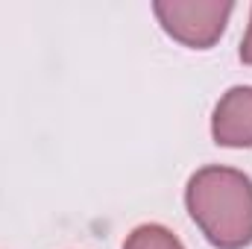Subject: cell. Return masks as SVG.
<instances>
[{"mask_svg": "<svg viewBox=\"0 0 252 249\" xmlns=\"http://www.w3.org/2000/svg\"><path fill=\"white\" fill-rule=\"evenodd\" d=\"M190 220L217 249L252 244V179L244 170L211 164L196 170L185 187Z\"/></svg>", "mask_w": 252, "mask_h": 249, "instance_id": "6da1fadb", "label": "cell"}, {"mask_svg": "<svg viewBox=\"0 0 252 249\" xmlns=\"http://www.w3.org/2000/svg\"><path fill=\"white\" fill-rule=\"evenodd\" d=\"M153 12L161 30L190 50L214 47L235 12L232 0H156Z\"/></svg>", "mask_w": 252, "mask_h": 249, "instance_id": "7a4b0ae2", "label": "cell"}, {"mask_svg": "<svg viewBox=\"0 0 252 249\" xmlns=\"http://www.w3.org/2000/svg\"><path fill=\"white\" fill-rule=\"evenodd\" d=\"M211 135L220 147H252V85L229 88L211 115Z\"/></svg>", "mask_w": 252, "mask_h": 249, "instance_id": "3957f363", "label": "cell"}, {"mask_svg": "<svg viewBox=\"0 0 252 249\" xmlns=\"http://www.w3.org/2000/svg\"><path fill=\"white\" fill-rule=\"evenodd\" d=\"M124 249H185V247H182V241L170 229L150 223V226H138L126 238Z\"/></svg>", "mask_w": 252, "mask_h": 249, "instance_id": "277c9868", "label": "cell"}, {"mask_svg": "<svg viewBox=\"0 0 252 249\" xmlns=\"http://www.w3.org/2000/svg\"><path fill=\"white\" fill-rule=\"evenodd\" d=\"M241 62L252 67V12H250V27H247V35L241 41Z\"/></svg>", "mask_w": 252, "mask_h": 249, "instance_id": "5b68a950", "label": "cell"}]
</instances>
